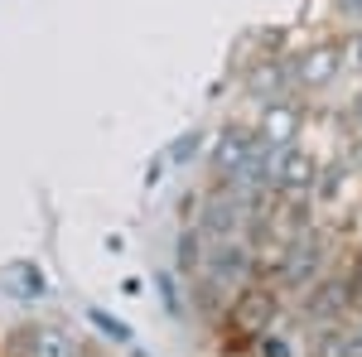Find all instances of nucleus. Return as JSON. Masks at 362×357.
Masks as SVG:
<instances>
[{"label": "nucleus", "mask_w": 362, "mask_h": 357, "mask_svg": "<svg viewBox=\"0 0 362 357\" xmlns=\"http://www.w3.org/2000/svg\"><path fill=\"white\" fill-rule=\"evenodd\" d=\"M285 63H290V83H295L300 97H319V92L338 87V83H343V73H348L343 39H334V34L300 44V54H290Z\"/></svg>", "instance_id": "1"}, {"label": "nucleus", "mask_w": 362, "mask_h": 357, "mask_svg": "<svg viewBox=\"0 0 362 357\" xmlns=\"http://www.w3.org/2000/svg\"><path fill=\"white\" fill-rule=\"evenodd\" d=\"M280 314H285V290L271 285V280H251L247 290H237L232 304H227V324L242 333V338H261V333H271L280 324Z\"/></svg>", "instance_id": "2"}, {"label": "nucleus", "mask_w": 362, "mask_h": 357, "mask_svg": "<svg viewBox=\"0 0 362 357\" xmlns=\"http://www.w3.org/2000/svg\"><path fill=\"white\" fill-rule=\"evenodd\" d=\"M251 126H256V136L266 140L271 150L300 145V140H305V126H309V97H300V92L276 97V102H266V107H261V116H256Z\"/></svg>", "instance_id": "3"}, {"label": "nucleus", "mask_w": 362, "mask_h": 357, "mask_svg": "<svg viewBox=\"0 0 362 357\" xmlns=\"http://www.w3.org/2000/svg\"><path fill=\"white\" fill-rule=\"evenodd\" d=\"M256 150H261L256 126H251V121H227L223 131L208 140V165H213V174H218V184H227V179L247 165Z\"/></svg>", "instance_id": "4"}, {"label": "nucleus", "mask_w": 362, "mask_h": 357, "mask_svg": "<svg viewBox=\"0 0 362 357\" xmlns=\"http://www.w3.org/2000/svg\"><path fill=\"white\" fill-rule=\"evenodd\" d=\"M324 169V155L309 150L305 140L300 145H285L276 150V189L280 193H314V179Z\"/></svg>", "instance_id": "5"}, {"label": "nucleus", "mask_w": 362, "mask_h": 357, "mask_svg": "<svg viewBox=\"0 0 362 357\" xmlns=\"http://www.w3.org/2000/svg\"><path fill=\"white\" fill-rule=\"evenodd\" d=\"M34 357H83V353H78V343H73L68 329L44 324V329H34Z\"/></svg>", "instance_id": "6"}, {"label": "nucleus", "mask_w": 362, "mask_h": 357, "mask_svg": "<svg viewBox=\"0 0 362 357\" xmlns=\"http://www.w3.org/2000/svg\"><path fill=\"white\" fill-rule=\"evenodd\" d=\"M305 357H348V324H334V329H314V343H309Z\"/></svg>", "instance_id": "7"}, {"label": "nucleus", "mask_w": 362, "mask_h": 357, "mask_svg": "<svg viewBox=\"0 0 362 357\" xmlns=\"http://www.w3.org/2000/svg\"><path fill=\"white\" fill-rule=\"evenodd\" d=\"M155 290H160V304H165L169 319H184L189 309H184V300H179V275L174 271H160L155 275Z\"/></svg>", "instance_id": "8"}, {"label": "nucleus", "mask_w": 362, "mask_h": 357, "mask_svg": "<svg viewBox=\"0 0 362 357\" xmlns=\"http://www.w3.org/2000/svg\"><path fill=\"white\" fill-rule=\"evenodd\" d=\"M203 145H208V136H203L198 126H194V131H184V136H179L174 145H169V165H194Z\"/></svg>", "instance_id": "9"}, {"label": "nucleus", "mask_w": 362, "mask_h": 357, "mask_svg": "<svg viewBox=\"0 0 362 357\" xmlns=\"http://www.w3.org/2000/svg\"><path fill=\"white\" fill-rule=\"evenodd\" d=\"M251 357H305L300 353V348H295V343H290V338H285V333H261V338H256V348H251Z\"/></svg>", "instance_id": "10"}, {"label": "nucleus", "mask_w": 362, "mask_h": 357, "mask_svg": "<svg viewBox=\"0 0 362 357\" xmlns=\"http://www.w3.org/2000/svg\"><path fill=\"white\" fill-rule=\"evenodd\" d=\"M87 319H92V329H97V333H107L112 343H121V348H131V343H136V333L126 329L121 319H112V314H102V309H87Z\"/></svg>", "instance_id": "11"}, {"label": "nucleus", "mask_w": 362, "mask_h": 357, "mask_svg": "<svg viewBox=\"0 0 362 357\" xmlns=\"http://www.w3.org/2000/svg\"><path fill=\"white\" fill-rule=\"evenodd\" d=\"M343 58H348V73H362V29H343Z\"/></svg>", "instance_id": "12"}, {"label": "nucleus", "mask_w": 362, "mask_h": 357, "mask_svg": "<svg viewBox=\"0 0 362 357\" xmlns=\"http://www.w3.org/2000/svg\"><path fill=\"white\" fill-rule=\"evenodd\" d=\"M338 126H343V136H353V131H362V87L348 97V107L338 111Z\"/></svg>", "instance_id": "13"}, {"label": "nucleus", "mask_w": 362, "mask_h": 357, "mask_svg": "<svg viewBox=\"0 0 362 357\" xmlns=\"http://www.w3.org/2000/svg\"><path fill=\"white\" fill-rule=\"evenodd\" d=\"M329 10H334V20H343L348 29H362V0H334Z\"/></svg>", "instance_id": "14"}, {"label": "nucleus", "mask_w": 362, "mask_h": 357, "mask_svg": "<svg viewBox=\"0 0 362 357\" xmlns=\"http://www.w3.org/2000/svg\"><path fill=\"white\" fill-rule=\"evenodd\" d=\"M343 160H348V169L362 179V131H353V136H343Z\"/></svg>", "instance_id": "15"}]
</instances>
